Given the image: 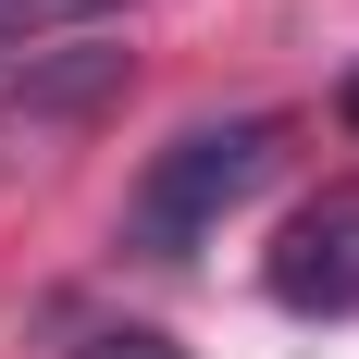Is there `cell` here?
Wrapping results in <instances>:
<instances>
[{"mask_svg": "<svg viewBox=\"0 0 359 359\" xmlns=\"http://www.w3.org/2000/svg\"><path fill=\"white\" fill-rule=\"evenodd\" d=\"M124 37H62V50H25L13 62V124H74V111L124 100Z\"/></svg>", "mask_w": 359, "mask_h": 359, "instance_id": "cell-3", "label": "cell"}, {"mask_svg": "<svg viewBox=\"0 0 359 359\" xmlns=\"http://www.w3.org/2000/svg\"><path fill=\"white\" fill-rule=\"evenodd\" d=\"M334 111H347V137H359V74H347V87H334Z\"/></svg>", "mask_w": 359, "mask_h": 359, "instance_id": "cell-6", "label": "cell"}, {"mask_svg": "<svg viewBox=\"0 0 359 359\" xmlns=\"http://www.w3.org/2000/svg\"><path fill=\"white\" fill-rule=\"evenodd\" d=\"M273 297H285L297 323L359 310V186H323V198L285 211V236H273Z\"/></svg>", "mask_w": 359, "mask_h": 359, "instance_id": "cell-2", "label": "cell"}, {"mask_svg": "<svg viewBox=\"0 0 359 359\" xmlns=\"http://www.w3.org/2000/svg\"><path fill=\"white\" fill-rule=\"evenodd\" d=\"M273 161H285V124H273V111L186 124V137L137 174V198H124V248H137V260H198L223 223L273 186Z\"/></svg>", "mask_w": 359, "mask_h": 359, "instance_id": "cell-1", "label": "cell"}, {"mask_svg": "<svg viewBox=\"0 0 359 359\" xmlns=\"http://www.w3.org/2000/svg\"><path fill=\"white\" fill-rule=\"evenodd\" d=\"M74 359H186V347H174L161 323H87V334H74Z\"/></svg>", "mask_w": 359, "mask_h": 359, "instance_id": "cell-5", "label": "cell"}, {"mask_svg": "<svg viewBox=\"0 0 359 359\" xmlns=\"http://www.w3.org/2000/svg\"><path fill=\"white\" fill-rule=\"evenodd\" d=\"M111 13H137V0H0V37H13V50H25L37 25H74V37H100Z\"/></svg>", "mask_w": 359, "mask_h": 359, "instance_id": "cell-4", "label": "cell"}]
</instances>
